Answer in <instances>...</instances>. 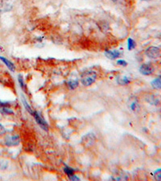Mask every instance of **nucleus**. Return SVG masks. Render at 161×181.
Instances as JSON below:
<instances>
[{
	"label": "nucleus",
	"instance_id": "6e6552de",
	"mask_svg": "<svg viewBox=\"0 0 161 181\" xmlns=\"http://www.w3.org/2000/svg\"><path fill=\"white\" fill-rule=\"evenodd\" d=\"M68 87L70 89V90H74V89H76L77 86H78V80L77 79L76 77L75 78H70L69 80H68Z\"/></svg>",
	"mask_w": 161,
	"mask_h": 181
},
{
	"label": "nucleus",
	"instance_id": "2eb2a0df",
	"mask_svg": "<svg viewBox=\"0 0 161 181\" xmlns=\"http://www.w3.org/2000/svg\"><path fill=\"white\" fill-rule=\"evenodd\" d=\"M154 178L156 180L161 181V169H158L155 172Z\"/></svg>",
	"mask_w": 161,
	"mask_h": 181
},
{
	"label": "nucleus",
	"instance_id": "20e7f679",
	"mask_svg": "<svg viewBox=\"0 0 161 181\" xmlns=\"http://www.w3.org/2000/svg\"><path fill=\"white\" fill-rule=\"evenodd\" d=\"M139 71L143 75L148 76L151 75L153 73L154 69H153V66L151 64H143L139 68Z\"/></svg>",
	"mask_w": 161,
	"mask_h": 181
},
{
	"label": "nucleus",
	"instance_id": "f257e3e1",
	"mask_svg": "<svg viewBox=\"0 0 161 181\" xmlns=\"http://www.w3.org/2000/svg\"><path fill=\"white\" fill-rule=\"evenodd\" d=\"M97 79V74L94 71H87L83 73L80 76V80L83 85L85 86H90L94 82H95V80Z\"/></svg>",
	"mask_w": 161,
	"mask_h": 181
},
{
	"label": "nucleus",
	"instance_id": "1a4fd4ad",
	"mask_svg": "<svg viewBox=\"0 0 161 181\" xmlns=\"http://www.w3.org/2000/svg\"><path fill=\"white\" fill-rule=\"evenodd\" d=\"M0 60H2V61L5 64H6V66H7V68H8L10 70H11V71H12V72L15 71V65L13 64V63H12V62L10 61V60H8L5 57H2V56H0Z\"/></svg>",
	"mask_w": 161,
	"mask_h": 181
},
{
	"label": "nucleus",
	"instance_id": "0eeeda50",
	"mask_svg": "<svg viewBox=\"0 0 161 181\" xmlns=\"http://www.w3.org/2000/svg\"><path fill=\"white\" fill-rule=\"evenodd\" d=\"M105 55L107 56L108 58L111 59V60H115L116 58H118L120 56V53L118 51H106L105 53Z\"/></svg>",
	"mask_w": 161,
	"mask_h": 181
},
{
	"label": "nucleus",
	"instance_id": "a211bd4d",
	"mask_svg": "<svg viewBox=\"0 0 161 181\" xmlns=\"http://www.w3.org/2000/svg\"><path fill=\"white\" fill-rule=\"evenodd\" d=\"M18 80H19V85H20L21 88H22L23 90H24V91H26V85H25V84H24V81H23V77H22L21 76H19Z\"/></svg>",
	"mask_w": 161,
	"mask_h": 181
},
{
	"label": "nucleus",
	"instance_id": "ddd939ff",
	"mask_svg": "<svg viewBox=\"0 0 161 181\" xmlns=\"http://www.w3.org/2000/svg\"><path fill=\"white\" fill-rule=\"evenodd\" d=\"M22 101H23V106H24V107L26 108V110H28V113H30L31 114H33V111H32V108H31V106H29L28 104V101H26V99L23 97H22Z\"/></svg>",
	"mask_w": 161,
	"mask_h": 181
},
{
	"label": "nucleus",
	"instance_id": "9d476101",
	"mask_svg": "<svg viewBox=\"0 0 161 181\" xmlns=\"http://www.w3.org/2000/svg\"><path fill=\"white\" fill-rule=\"evenodd\" d=\"M152 86L156 90H161V77L156 78L152 81Z\"/></svg>",
	"mask_w": 161,
	"mask_h": 181
},
{
	"label": "nucleus",
	"instance_id": "aec40b11",
	"mask_svg": "<svg viewBox=\"0 0 161 181\" xmlns=\"http://www.w3.org/2000/svg\"><path fill=\"white\" fill-rule=\"evenodd\" d=\"M6 131H5V128L3 127V126H2L1 124H0V135H3L5 134Z\"/></svg>",
	"mask_w": 161,
	"mask_h": 181
},
{
	"label": "nucleus",
	"instance_id": "f3484780",
	"mask_svg": "<svg viewBox=\"0 0 161 181\" xmlns=\"http://www.w3.org/2000/svg\"><path fill=\"white\" fill-rule=\"evenodd\" d=\"M130 107H131V110L132 111H136V110L139 109V106L138 103H137V101H133L131 102V105H130Z\"/></svg>",
	"mask_w": 161,
	"mask_h": 181
},
{
	"label": "nucleus",
	"instance_id": "4468645a",
	"mask_svg": "<svg viewBox=\"0 0 161 181\" xmlns=\"http://www.w3.org/2000/svg\"><path fill=\"white\" fill-rule=\"evenodd\" d=\"M127 44H128V49L129 50H132L135 48V42L131 38H129L127 40Z\"/></svg>",
	"mask_w": 161,
	"mask_h": 181
},
{
	"label": "nucleus",
	"instance_id": "f03ea898",
	"mask_svg": "<svg viewBox=\"0 0 161 181\" xmlns=\"http://www.w3.org/2000/svg\"><path fill=\"white\" fill-rule=\"evenodd\" d=\"M145 53H146L147 56H148L149 58H152V59H156V58L160 56L161 51L159 48L152 46V47H149V48L146 49Z\"/></svg>",
	"mask_w": 161,
	"mask_h": 181
},
{
	"label": "nucleus",
	"instance_id": "9b49d317",
	"mask_svg": "<svg viewBox=\"0 0 161 181\" xmlns=\"http://www.w3.org/2000/svg\"><path fill=\"white\" fill-rule=\"evenodd\" d=\"M130 79H129V77H118L117 79V82L119 84V85H127V84H129L130 83Z\"/></svg>",
	"mask_w": 161,
	"mask_h": 181
},
{
	"label": "nucleus",
	"instance_id": "423d86ee",
	"mask_svg": "<svg viewBox=\"0 0 161 181\" xmlns=\"http://www.w3.org/2000/svg\"><path fill=\"white\" fill-rule=\"evenodd\" d=\"M83 143L85 145V146H90L92 145L95 141V137L94 135L92 134H90V135H86L85 137H83Z\"/></svg>",
	"mask_w": 161,
	"mask_h": 181
},
{
	"label": "nucleus",
	"instance_id": "6ab92c4d",
	"mask_svg": "<svg viewBox=\"0 0 161 181\" xmlns=\"http://www.w3.org/2000/svg\"><path fill=\"white\" fill-rule=\"evenodd\" d=\"M117 64H118V65H121V66H127V63L123 60H118L117 61Z\"/></svg>",
	"mask_w": 161,
	"mask_h": 181
},
{
	"label": "nucleus",
	"instance_id": "39448f33",
	"mask_svg": "<svg viewBox=\"0 0 161 181\" xmlns=\"http://www.w3.org/2000/svg\"><path fill=\"white\" fill-rule=\"evenodd\" d=\"M32 115L34 116V118L36 119V122L38 123V125H39L42 129H44V131H48V124L46 123V121H44V120L40 116H39V114H38L37 112H33V114Z\"/></svg>",
	"mask_w": 161,
	"mask_h": 181
},
{
	"label": "nucleus",
	"instance_id": "4be33fe9",
	"mask_svg": "<svg viewBox=\"0 0 161 181\" xmlns=\"http://www.w3.org/2000/svg\"><path fill=\"white\" fill-rule=\"evenodd\" d=\"M143 1H149V0H143Z\"/></svg>",
	"mask_w": 161,
	"mask_h": 181
},
{
	"label": "nucleus",
	"instance_id": "f8f14e48",
	"mask_svg": "<svg viewBox=\"0 0 161 181\" xmlns=\"http://www.w3.org/2000/svg\"><path fill=\"white\" fill-rule=\"evenodd\" d=\"M0 112L2 113V114H12L13 111H12L10 108L7 107V106H2L0 107Z\"/></svg>",
	"mask_w": 161,
	"mask_h": 181
},
{
	"label": "nucleus",
	"instance_id": "dca6fc26",
	"mask_svg": "<svg viewBox=\"0 0 161 181\" xmlns=\"http://www.w3.org/2000/svg\"><path fill=\"white\" fill-rule=\"evenodd\" d=\"M64 172L66 173L68 176H73V175H74V169H72V168H70L69 167H64Z\"/></svg>",
	"mask_w": 161,
	"mask_h": 181
},
{
	"label": "nucleus",
	"instance_id": "7ed1b4c3",
	"mask_svg": "<svg viewBox=\"0 0 161 181\" xmlns=\"http://www.w3.org/2000/svg\"><path fill=\"white\" fill-rule=\"evenodd\" d=\"M19 142H20V139L18 135H9L7 136L5 138V144L8 147L17 146Z\"/></svg>",
	"mask_w": 161,
	"mask_h": 181
},
{
	"label": "nucleus",
	"instance_id": "412c9836",
	"mask_svg": "<svg viewBox=\"0 0 161 181\" xmlns=\"http://www.w3.org/2000/svg\"><path fill=\"white\" fill-rule=\"evenodd\" d=\"M112 1H113V2H117L118 0H112Z\"/></svg>",
	"mask_w": 161,
	"mask_h": 181
}]
</instances>
